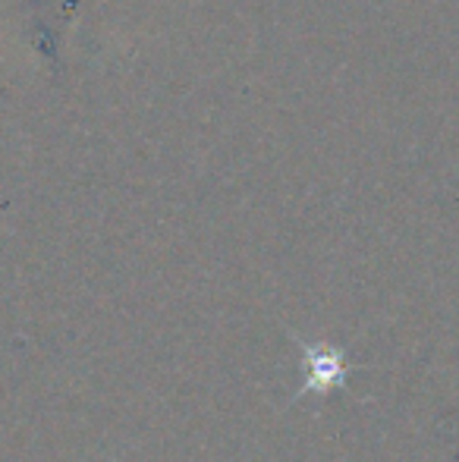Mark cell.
Here are the masks:
<instances>
[{"instance_id": "6da1fadb", "label": "cell", "mask_w": 459, "mask_h": 462, "mask_svg": "<svg viewBox=\"0 0 459 462\" xmlns=\"http://www.w3.org/2000/svg\"><path fill=\"white\" fill-rule=\"evenodd\" d=\"M306 359V383H302V396L306 393H331L334 387H344L346 374H349V365L344 362V353L334 346H302Z\"/></svg>"}]
</instances>
